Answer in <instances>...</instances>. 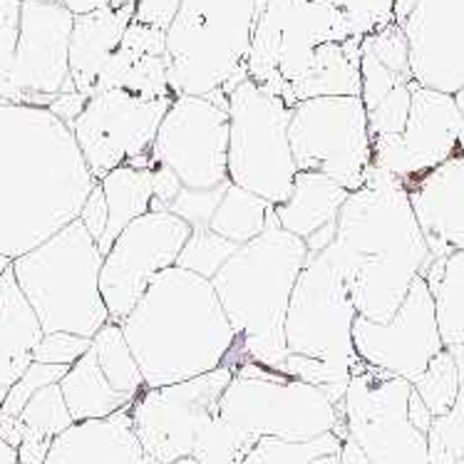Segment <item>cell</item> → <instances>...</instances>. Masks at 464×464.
Returning a JSON list of instances; mask_svg holds the SVG:
<instances>
[{
    "mask_svg": "<svg viewBox=\"0 0 464 464\" xmlns=\"http://www.w3.org/2000/svg\"><path fill=\"white\" fill-rule=\"evenodd\" d=\"M20 422L30 432H38L43 437H50V440H55L75 425V417L67 410L60 382L40 390L38 395L25 405V410L20 412Z\"/></svg>",
    "mask_w": 464,
    "mask_h": 464,
    "instance_id": "cell-35",
    "label": "cell"
},
{
    "mask_svg": "<svg viewBox=\"0 0 464 464\" xmlns=\"http://www.w3.org/2000/svg\"><path fill=\"white\" fill-rule=\"evenodd\" d=\"M256 442L258 437L238 430L237 425H231L218 412H214L204 420V425L197 432L191 459H197L199 464H244Z\"/></svg>",
    "mask_w": 464,
    "mask_h": 464,
    "instance_id": "cell-30",
    "label": "cell"
},
{
    "mask_svg": "<svg viewBox=\"0 0 464 464\" xmlns=\"http://www.w3.org/2000/svg\"><path fill=\"white\" fill-rule=\"evenodd\" d=\"M305 264V241L284 231L274 214L264 234L238 246L214 276V291L238 338L237 368L244 361H254L276 372L281 370L285 313Z\"/></svg>",
    "mask_w": 464,
    "mask_h": 464,
    "instance_id": "cell-4",
    "label": "cell"
},
{
    "mask_svg": "<svg viewBox=\"0 0 464 464\" xmlns=\"http://www.w3.org/2000/svg\"><path fill=\"white\" fill-rule=\"evenodd\" d=\"M147 388H167L211 370H237V331L214 284L179 266L161 271L122 323Z\"/></svg>",
    "mask_w": 464,
    "mask_h": 464,
    "instance_id": "cell-3",
    "label": "cell"
},
{
    "mask_svg": "<svg viewBox=\"0 0 464 464\" xmlns=\"http://www.w3.org/2000/svg\"><path fill=\"white\" fill-rule=\"evenodd\" d=\"M437 328L445 348L464 343V251L447 256L442 281L432 291Z\"/></svg>",
    "mask_w": 464,
    "mask_h": 464,
    "instance_id": "cell-31",
    "label": "cell"
},
{
    "mask_svg": "<svg viewBox=\"0 0 464 464\" xmlns=\"http://www.w3.org/2000/svg\"><path fill=\"white\" fill-rule=\"evenodd\" d=\"M343 440L335 432L308 442H288L278 437H261L244 464H313L318 457L341 455Z\"/></svg>",
    "mask_w": 464,
    "mask_h": 464,
    "instance_id": "cell-32",
    "label": "cell"
},
{
    "mask_svg": "<svg viewBox=\"0 0 464 464\" xmlns=\"http://www.w3.org/2000/svg\"><path fill=\"white\" fill-rule=\"evenodd\" d=\"M100 187L110 208V221L104 228V237L100 238V251L102 256L112 248L117 237L124 228L132 224L134 218L150 214L154 199V181L150 169H134V167H117L107 177L100 179Z\"/></svg>",
    "mask_w": 464,
    "mask_h": 464,
    "instance_id": "cell-27",
    "label": "cell"
},
{
    "mask_svg": "<svg viewBox=\"0 0 464 464\" xmlns=\"http://www.w3.org/2000/svg\"><path fill=\"white\" fill-rule=\"evenodd\" d=\"M455 464H464V457H462V459H459V462H455Z\"/></svg>",
    "mask_w": 464,
    "mask_h": 464,
    "instance_id": "cell-55",
    "label": "cell"
},
{
    "mask_svg": "<svg viewBox=\"0 0 464 464\" xmlns=\"http://www.w3.org/2000/svg\"><path fill=\"white\" fill-rule=\"evenodd\" d=\"M174 464H199L197 459H191V457H184V459H179V462H174Z\"/></svg>",
    "mask_w": 464,
    "mask_h": 464,
    "instance_id": "cell-53",
    "label": "cell"
},
{
    "mask_svg": "<svg viewBox=\"0 0 464 464\" xmlns=\"http://www.w3.org/2000/svg\"><path fill=\"white\" fill-rule=\"evenodd\" d=\"M0 104H8V102H3V100H0Z\"/></svg>",
    "mask_w": 464,
    "mask_h": 464,
    "instance_id": "cell-56",
    "label": "cell"
},
{
    "mask_svg": "<svg viewBox=\"0 0 464 464\" xmlns=\"http://www.w3.org/2000/svg\"><path fill=\"white\" fill-rule=\"evenodd\" d=\"M60 390H63L67 410H70V415L75 417V422L102 420V417L114 415V412H120L124 408H132V402L122 398L110 385V380L104 378L92 348L72 368L67 370L65 378L60 380Z\"/></svg>",
    "mask_w": 464,
    "mask_h": 464,
    "instance_id": "cell-26",
    "label": "cell"
},
{
    "mask_svg": "<svg viewBox=\"0 0 464 464\" xmlns=\"http://www.w3.org/2000/svg\"><path fill=\"white\" fill-rule=\"evenodd\" d=\"M10 266H13V261H10V258L0 256V278H3V274H5V271H8Z\"/></svg>",
    "mask_w": 464,
    "mask_h": 464,
    "instance_id": "cell-51",
    "label": "cell"
},
{
    "mask_svg": "<svg viewBox=\"0 0 464 464\" xmlns=\"http://www.w3.org/2000/svg\"><path fill=\"white\" fill-rule=\"evenodd\" d=\"M150 169H167L184 191H227L228 110L208 97H177L150 150Z\"/></svg>",
    "mask_w": 464,
    "mask_h": 464,
    "instance_id": "cell-12",
    "label": "cell"
},
{
    "mask_svg": "<svg viewBox=\"0 0 464 464\" xmlns=\"http://www.w3.org/2000/svg\"><path fill=\"white\" fill-rule=\"evenodd\" d=\"M333 3L345 13L355 38H365L370 33L395 23L392 18L395 0H333Z\"/></svg>",
    "mask_w": 464,
    "mask_h": 464,
    "instance_id": "cell-40",
    "label": "cell"
},
{
    "mask_svg": "<svg viewBox=\"0 0 464 464\" xmlns=\"http://www.w3.org/2000/svg\"><path fill=\"white\" fill-rule=\"evenodd\" d=\"M144 450L130 408L102 420H85L53 440L45 464H142Z\"/></svg>",
    "mask_w": 464,
    "mask_h": 464,
    "instance_id": "cell-22",
    "label": "cell"
},
{
    "mask_svg": "<svg viewBox=\"0 0 464 464\" xmlns=\"http://www.w3.org/2000/svg\"><path fill=\"white\" fill-rule=\"evenodd\" d=\"M191 227L169 211H150L134 218L104 254L100 291L114 323H122L154 278L174 268L187 246Z\"/></svg>",
    "mask_w": 464,
    "mask_h": 464,
    "instance_id": "cell-14",
    "label": "cell"
},
{
    "mask_svg": "<svg viewBox=\"0 0 464 464\" xmlns=\"http://www.w3.org/2000/svg\"><path fill=\"white\" fill-rule=\"evenodd\" d=\"M92 351H95L104 378L110 380V385L122 398L134 402L147 390L140 362L134 358L132 348H130V343L124 338V331L120 323L110 321L102 331H97V335L92 338Z\"/></svg>",
    "mask_w": 464,
    "mask_h": 464,
    "instance_id": "cell-29",
    "label": "cell"
},
{
    "mask_svg": "<svg viewBox=\"0 0 464 464\" xmlns=\"http://www.w3.org/2000/svg\"><path fill=\"white\" fill-rule=\"evenodd\" d=\"M231 378L234 368L224 365L177 385L144 390L130 408L144 455L161 464L191 457L199 427L217 412L218 398Z\"/></svg>",
    "mask_w": 464,
    "mask_h": 464,
    "instance_id": "cell-16",
    "label": "cell"
},
{
    "mask_svg": "<svg viewBox=\"0 0 464 464\" xmlns=\"http://www.w3.org/2000/svg\"><path fill=\"white\" fill-rule=\"evenodd\" d=\"M361 45L362 38L318 45L311 67L291 87L294 107L315 97H361Z\"/></svg>",
    "mask_w": 464,
    "mask_h": 464,
    "instance_id": "cell-25",
    "label": "cell"
},
{
    "mask_svg": "<svg viewBox=\"0 0 464 464\" xmlns=\"http://www.w3.org/2000/svg\"><path fill=\"white\" fill-rule=\"evenodd\" d=\"M408 415H410V422L422 432V435H430V430H432V422H435V415L430 412V408L425 405V400L420 398L412 388L410 392V402H408Z\"/></svg>",
    "mask_w": 464,
    "mask_h": 464,
    "instance_id": "cell-46",
    "label": "cell"
},
{
    "mask_svg": "<svg viewBox=\"0 0 464 464\" xmlns=\"http://www.w3.org/2000/svg\"><path fill=\"white\" fill-rule=\"evenodd\" d=\"M427 445L430 464H455L464 457V380L452 410L447 415L435 417Z\"/></svg>",
    "mask_w": 464,
    "mask_h": 464,
    "instance_id": "cell-36",
    "label": "cell"
},
{
    "mask_svg": "<svg viewBox=\"0 0 464 464\" xmlns=\"http://www.w3.org/2000/svg\"><path fill=\"white\" fill-rule=\"evenodd\" d=\"M400 28L417 85L457 95L464 87V0H417Z\"/></svg>",
    "mask_w": 464,
    "mask_h": 464,
    "instance_id": "cell-19",
    "label": "cell"
},
{
    "mask_svg": "<svg viewBox=\"0 0 464 464\" xmlns=\"http://www.w3.org/2000/svg\"><path fill=\"white\" fill-rule=\"evenodd\" d=\"M410 204L432 258L464 248V160L445 161L405 181Z\"/></svg>",
    "mask_w": 464,
    "mask_h": 464,
    "instance_id": "cell-20",
    "label": "cell"
},
{
    "mask_svg": "<svg viewBox=\"0 0 464 464\" xmlns=\"http://www.w3.org/2000/svg\"><path fill=\"white\" fill-rule=\"evenodd\" d=\"M291 152L298 171H315L358 191L372 167V134L361 97H315L294 107Z\"/></svg>",
    "mask_w": 464,
    "mask_h": 464,
    "instance_id": "cell-10",
    "label": "cell"
},
{
    "mask_svg": "<svg viewBox=\"0 0 464 464\" xmlns=\"http://www.w3.org/2000/svg\"><path fill=\"white\" fill-rule=\"evenodd\" d=\"M63 5H65L72 15H87V13H92V10L102 8L104 0H60Z\"/></svg>",
    "mask_w": 464,
    "mask_h": 464,
    "instance_id": "cell-47",
    "label": "cell"
},
{
    "mask_svg": "<svg viewBox=\"0 0 464 464\" xmlns=\"http://www.w3.org/2000/svg\"><path fill=\"white\" fill-rule=\"evenodd\" d=\"M353 343L365 365L415 382L432 358L445 351L437 328L435 298L425 278L417 276L412 281L392 321L375 323L358 315L353 325Z\"/></svg>",
    "mask_w": 464,
    "mask_h": 464,
    "instance_id": "cell-18",
    "label": "cell"
},
{
    "mask_svg": "<svg viewBox=\"0 0 464 464\" xmlns=\"http://www.w3.org/2000/svg\"><path fill=\"white\" fill-rule=\"evenodd\" d=\"M455 160H464V114L455 95L437 90L415 87L405 132L372 137V167L402 184Z\"/></svg>",
    "mask_w": 464,
    "mask_h": 464,
    "instance_id": "cell-17",
    "label": "cell"
},
{
    "mask_svg": "<svg viewBox=\"0 0 464 464\" xmlns=\"http://www.w3.org/2000/svg\"><path fill=\"white\" fill-rule=\"evenodd\" d=\"M102 251L77 218L45 244L13 261V274L45 333L95 338L110 318L100 291Z\"/></svg>",
    "mask_w": 464,
    "mask_h": 464,
    "instance_id": "cell-7",
    "label": "cell"
},
{
    "mask_svg": "<svg viewBox=\"0 0 464 464\" xmlns=\"http://www.w3.org/2000/svg\"><path fill=\"white\" fill-rule=\"evenodd\" d=\"M132 20L134 8H112L107 3L87 15H77L70 38V77L77 92L95 95L100 75L120 48Z\"/></svg>",
    "mask_w": 464,
    "mask_h": 464,
    "instance_id": "cell-23",
    "label": "cell"
},
{
    "mask_svg": "<svg viewBox=\"0 0 464 464\" xmlns=\"http://www.w3.org/2000/svg\"><path fill=\"white\" fill-rule=\"evenodd\" d=\"M417 0H395V8H392V18H395V23L398 25H402L405 20H408V15L415 10Z\"/></svg>",
    "mask_w": 464,
    "mask_h": 464,
    "instance_id": "cell-49",
    "label": "cell"
},
{
    "mask_svg": "<svg viewBox=\"0 0 464 464\" xmlns=\"http://www.w3.org/2000/svg\"><path fill=\"white\" fill-rule=\"evenodd\" d=\"M415 87L417 82L398 87V90H395L392 95L385 97L378 107H372V110H370L368 124H370V134H372V137H392V134L405 132Z\"/></svg>",
    "mask_w": 464,
    "mask_h": 464,
    "instance_id": "cell-39",
    "label": "cell"
},
{
    "mask_svg": "<svg viewBox=\"0 0 464 464\" xmlns=\"http://www.w3.org/2000/svg\"><path fill=\"white\" fill-rule=\"evenodd\" d=\"M217 412L227 422L254 437H278L308 442L335 432L348 440L343 405H335L321 388L244 361L218 398Z\"/></svg>",
    "mask_w": 464,
    "mask_h": 464,
    "instance_id": "cell-8",
    "label": "cell"
},
{
    "mask_svg": "<svg viewBox=\"0 0 464 464\" xmlns=\"http://www.w3.org/2000/svg\"><path fill=\"white\" fill-rule=\"evenodd\" d=\"M75 15L60 0H23L15 60L0 82L3 102L50 107L72 92L70 38Z\"/></svg>",
    "mask_w": 464,
    "mask_h": 464,
    "instance_id": "cell-13",
    "label": "cell"
},
{
    "mask_svg": "<svg viewBox=\"0 0 464 464\" xmlns=\"http://www.w3.org/2000/svg\"><path fill=\"white\" fill-rule=\"evenodd\" d=\"M237 251V244L221 238L211 228H194L187 246L181 248L177 266L184 268V271H191V274L207 278V281H214V276L224 268V264Z\"/></svg>",
    "mask_w": 464,
    "mask_h": 464,
    "instance_id": "cell-34",
    "label": "cell"
},
{
    "mask_svg": "<svg viewBox=\"0 0 464 464\" xmlns=\"http://www.w3.org/2000/svg\"><path fill=\"white\" fill-rule=\"evenodd\" d=\"M181 8V0H137L134 5V23H142L150 28L169 30Z\"/></svg>",
    "mask_w": 464,
    "mask_h": 464,
    "instance_id": "cell-43",
    "label": "cell"
},
{
    "mask_svg": "<svg viewBox=\"0 0 464 464\" xmlns=\"http://www.w3.org/2000/svg\"><path fill=\"white\" fill-rule=\"evenodd\" d=\"M412 382L362 362L343 400L348 437L370 464H430V445L408 415Z\"/></svg>",
    "mask_w": 464,
    "mask_h": 464,
    "instance_id": "cell-11",
    "label": "cell"
},
{
    "mask_svg": "<svg viewBox=\"0 0 464 464\" xmlns=\"http://www.w3.org/2000/svg\"><path fill=\"white\" fill-rule=\"evenodd\" d=\"M291 120L294 107L251 77L228 95V179L274 207L291 197L298 174Z\"/></svg>",
    "mask_w": 464,
    "mask_h": 464,
    "instance_id": "cell-9",
    "label": "cell"
},
{
    "mask_svg": "<svg viewBox=\"0 0 464 464\" xmlns=\"http://www.w3.org/2000/svg\"><path fill=\"white\" fill-rule=\"evenodd\" d=\"M271 217H274V204L241 189L237 184H228L214 217L208 221V228L231 244L244 246L264 234Z\"/></svg>",
    "mask_w": 464,
    "mask_h": 464,
    "instance_id": "cell-28",
    "label": "cell"
},
{
    "mask_svg": "<svg viewBox=\"0 0 464 464\" xmlns=\"http://www.w3.org/2000/svg\"><path fill=\"white\" fill-rule=\"evenodd\" d=\"M462 251H464V248H462Z\"/></svg>",
    "mask_w": 464,
    "mask_h": 464,
    "instance_id": "cell-57",
    "label": "cell"
},
{
    "mask_svg": "<svg viewBox=\"0 0 464 464\" xmlns=\"http://www.w3.org/2000/svg\"><path fill=\"white\" fill-rule=\"evenodd\" d=\"M459 385H462V380L457 372L455 358L447 348L440 355H435L425 372L412 382L415 392L425 400V405L435 417L447 415L452 410Z\"/></svg>",
    "mask_w": 464,
    "mask_h": 464,
    "instance_id": "cell-33",
    "label": "cell"
},
{
    "mask_svg": "<svg viewBox=\"0 0 464 464\" xmlns=\"http://www.w3.org/2000/svg\"><path fill=\"white\" fill-rule=\"evenodd\" d=\"M455 102H457V107H459V112L464 114V87L455 95Z\"/></svg>",
    "mask_w": 464,
    "mask_h": 464,
    "instance_id": "cell-52",
    "label": "cell"
},
{
    "mask_svg": "<svg viewBox=\"0 0 464 464\" xmlns=\"http://www.w3.org/2000/svg\"><path fill=\"white\" fill-rule=\"evenodd\" d=\"M351 191L328 177L315 171H298L291 197L274 207V214L284 231L304 238L308 258H313L335 241L338 217Z\"/></svg>",
    "mask_w": 464,
    "mask_h": 464,
    "instance_id": "cell-21",
    "label": "cell"
},
{
    "mask_svg": "<svg viewBox=\"0 0 464 464\" xmlns=\"http://www.w3.org/2000/svg\"><path fill=\"white\" fill-rule=\"evenodd\" d=\"M20 13H23V0H0V82L5 80L10 65L15 60L20 38Z\"/></svg>",
    "mask_w": 464,
    "mask_h": 464,
    "instance_id": "cell-42",
    "label": "cell"
},
{
    "mask_svg": "<svg viewBox=\"0 0 464 464\" xmlns=\"http://www.w3.org/2000/svg\"><path fill=\"white\" fill-rule=\"evenodd\" d=\"M67 370L70 368H65V365H50V362L35 361L23 372V378L8 390V395L0 402V412L10 417H20V412L25 410L30 400L35 398L40 390L57 385L67 375Z\"/></svg>",
    "mask_w": 464,
    "mask_h": 464,
    "instance_id": "cell-38",
    "label": "cell"
},
{
    "mask_svg": "<svg viewBox=\"0 0 464 464\" xmlns=\"http://www.w3.org/2000/svg\"><path fill=\"white\" fill-rule=\"evenodd\" d=\"M258 18L256 0H181L164 33L171 95L208 97L228 110L231 90L248 80Z\"/></svg>",
    "mask_w": 464,
    "mask_h": 464,
    "instance_id": "cell-6",
    "label": "cell"
},
{
    "mask_svg": "<svg viewBox=\"0 0 464 464\" xmlns=\"http://www.w3.org/2000/svg\"><path fill=\"white\" fill-rule=\"evenodd\" d=\"M174 100L177 97L147 100L122 87L104 90L87 100L70 130L97 181L117 167L150 154Z\"/></svg>",
    "mask_w": 464,
    "mask_h": 464,
    "instance_id": "cell-15",
    "label": "cell"
},
{
    "mask_svg": "<svg viewBox=\"0 0 464 464\" xmlns=\"http://www.w3.org/2000/svg\"><path fill=\"white\" fill-rule=\"evenodd\" d=\"M142 464H161V462H157V459H152V457L144 455V462Z\"/></svg>",
    "mask_w": 464,
    "mask_h": 464,
    "instance_id": "cell-54",
    "label": "cell"
},
{
    "mask_svg": "<svg viewBox=\"0 0 464 464\" xmlns=\"http://www.w3.org/2000/svg\"><path fill=\"white\" fill-rule=\"evenodd\" d=\"M355 318L353 295L331 251L308 258L285 313V361L278 372L311 382L343 405L353 372L362 365L353 343Z\"/></svg>",
    "mask_w": 464,
    "mask_h": 464,
    "instance_id": "cell-5",
    "label": "cell"
},
{
    "mask_svg": "<svg viewBox=\"0 0 464 464\" xmlns=\"http://www.w3.org/2000/svg\"><path fill=\"white\" fill-rule=\"evenodd\" d=\"M341 462L343 464H370L368 459H365V455L361 452V447L355 445L351 437H348V440H343Z\"/></svg>",
    "mask_w": 464,
    "mask_h": 464,
    "instance_id": "cell-48",
    "label": "cell"
},
{
    "mask_svg": "<svg viewBox=\"0 0 464 464\" xmlns=\"http://www.w3.org/2000/svg\"><path fill=\"white\" fill-rule=\"evenodd\" d=\"M80 221L90 231V237L100 244V238L104 237V228H107V221H110V208H107V199H104V191L100 187V181H97L95 189L90 191L85 207L80 211Z\"/></svg>",
    "mask_w": 464,
    "mask_h": 464,
    "instance_id": "cell-44",
    "label": "cell"
},
{
    "mask_svg": "<svg viewBox=\"0 0 464 464\" xmlns=\"http://www.w3.org/2000/svg\"><path fill=\"white\" fill-rule=\"evenodd\" d=\"M328 251L358 315L375 323L392 321L412 281L432 261L405 184L378 167H370L365 184L343 204Z\"/></svg>",
    "mask_w": 464,
    "mask_h": 464,
    "instance_id": "cell-2",
    "label": "cell"
},
{
    "mask_svg": "<svg viewBox=\"0 0 464 464\" xmlns=\"http://www.w3.org/2000/svg\"><path fill=\"white\" fill-rule=\"evenodd\" d=\"M361 100L365 104V112L378 107L388 95H392L398 87L412 85L415 77L410 70H398V67L382 63L372 50L361 45Z\"/></svg>",
    "mask_w": 464,
    "mask_h": 464,
    "instance_id": "cell-37",
    "label": "cell"
},
{
    "mask_svg": "<svg viewBox=\"0 0 464 464\" xmlns=\"http://www.w3.org/2000/svg\"><path fill=\"white\" fill-rule=\"evenodd\" d=\"M447 351L452 353V358H455L457 372H459V380H464V343L462 345H452V348H447Z\"/></svg>",
    "mask_w": 464,
    "mask_h": 464,
    "instance_id": "cell-50",
    "label": "cell"
},
{
    "mask_svg": "<svg viewBox=\"0 0 464 464\" xmlns=\"http://www.w3.org/2000/svg\"><path fill=\"white\" fill-rule=\"evenodd\" d=\"M87 100H90V97H85L82 92L72 90V92H63V95L57 97L55 102L50 104L48 110L55 114V117H60L67 127H72V122L80 117V112L85 110Z\"/></svg>",
    "mask_w": 464,
    "mask_h": 464,
    "instance_id": "cell-45",
    "label": "cell"
},
{
    "mask_svg": "<svg viewBox=\"0 0 464 464\" xmlns=\"http://www.w3.org/2000/svg\"><path fill=\"white\" fill-rule=\"evenodd\" d=\"M43 323L20 291L13 266L0 278V402L35 362L43 341Z\"/></svg>",
    "mask_w": 464,
    "mask_h": 464,
    "instance_id": "cell-24",
    "label": "cell"
},
{
    "mask_svg": "<svg viewBox=\"0 0 464 464\" xmlns=\"http://www.w3.org/2000/svg\"><path fill=\"white\" fill-rule=\"evenodd\" d=\"M90 348H92V338H82L75 333H45L35 351V361L72 368Z\"/></svg>",
    "mask_w": 464,
    "mask_h": 464,
    "instance_id": "cell-41",
    "label": "cell"
},
{
    "mask_svg": "<svg viewBox=\"0 0 464 464\" xmlns=\"http://www.w3.org/2000/svg\"><path fill=\"white\" fill-rule=\"evenodd\" d=\"M95 187L60 117L35 104H0V256L15 261L70 227Z\"/></svg>",
    "mask_w": 464,
    "mask_h": 464,
    "instance_id": "cell-1",
    "label": "cell"
}]
</instances>
